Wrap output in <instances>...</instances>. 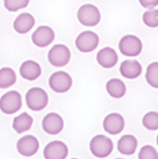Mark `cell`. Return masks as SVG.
Returning a JSON list of instances; mask_svg holds the SVG:
<instances>
[{
	"label": "cell",
	"mask_w": 158,
	"mask_h": 159,
	"mask_svg": "<svg viewBox=\"0 0 158 159\" xmlns=\"http://www.w3.org/2000/svg\"><path fill=\"white\" fill-rule=\"evenodd\" d=\"M114 149L113 141L105 135H95L90 141V152L97 158H106Z\"/></svg>",
	"instance_id": "cell-1"
},
{
	"label": "cell",
	"mask_w": 158,
	"mask_h": 159,
	"mask_svg": "<svg viewBox=\"0 0 158 159\" xmlns=\"http://www.w3.org/2000/svg\"><path fill=\"white\" fill-rule=\"evenodd\" d=\"M77 19L79 23L84 26L93 27V26H97L101 21V13L94 4L86 3L78 9Z\"/></svg>",
	"instance_id": "cell-2"
},
{
	"label": "cell",
	"mask_w": 158,
	"mask_h": 159,
	"mask_svg": "<svg viewBox=\"0 0 158 159\" xmlns=\"http://www.w3.org/2000/svg\"><path fill=\"white\" fill-rule=\"evenodd\" d=\"M25 100L28 108L34 111H42L48 105L49 102V98L47 92L43 89L38 88V87L29 89L27 91V93H26Z\"/></svg>",
	"instance_id": "cell-3"
},
{
	"label": "cell",
	"mask_w": 158,
	"mask_h": 159,
	"mask_svg": "<svg viewBox=\"0 0 158 159\" xmlns=\"http://www.w3.org/2000/svg\"><path fill=\"white\" fill-rule=\"evenodd\" d=\"M22 107V96L15 90L9 91L0 98V111L6 115H13Z\"/></svg>",
	"instance_id": "cell-4"
},
{
	"label": "cell",
	"mask_w": 158,
	"mask_h": 159,
	"mask_svg": "<svg viewBox=\"0 0 158 159\" xmlns=\"http://www.w3.org/2000/svg\"><path fill=\"white\" fill-rule=\"evenodd\" d=\"M119 50L126 57H138L142 52L143 44L139 37L134 35H126L119 41Z\"/></svg>",
	"instance_id": "cell-5"
},
{
	"label": "cell",
	"mask_w": 158,
	"mask_h": 159,
	"mask_svg": "<svg viewBox=\"0 0 158 159\" xmlns=\"http://www.w3.org/2000/svg\"><path fill=\"white\" fill-rule=\"evenodd\" d=\"M49 63L55 67H63L70 61V51L65 44H55L48 53Z\"/></svg>",
	"instance_id": "cell-6"
},
{
	"label": "cell",
	"mask_w": 158,
	"mask_h": 159,
	"mask_svg": "<svg viewBox=\"0 0 158 159\" xmlns=\"http://www.w3.org/2000/svg\"><path fill=\"white\" fill-rule=\"evenodd\" d=\"M49 86L54 92L65 93L72 88L73 79L66 71H55L49 78Z\"/></svg>",
	"instance_id": "cell-7"
},
{
	"label": "cell",
	"mask_w": 158,
	"mask_h": 159,
	"mask_svg": "<svg viewBox=\"0 0 158 159\" xmlns=\"http://www.w3.org/2000/svg\"><path fill=\"white\" fill-rule=\"evenodd\" d=\"M100 38L94 32L86 30L78 35V37L75 40V46L82 53L92 52L99 46Z\"/></svg>",
	"instance_id": "cell-8"
},
{
	"label": "cell",
	"mask_w": 158,
	"mask_h": 159,
	"mask_svg": "<svg viewBox=\"0 0 158 159\" xmlns=\"http://www.w3.org/2000/svg\"><path fill=\"white\" fill-rule=\"evenodd\" d=\"M16 149L24 157H32L38 152L39 141L34 135H25L17 141Z\"/></svg>",
	"instance_id": "cell-9"
},
{
	"label": "cell",
	"mask_w": 158,
	"mask_h": 159,
	"mask_svg": "<svg viewBox=\"0 0 158 159\" xmlns=\"http://www.w3.org/2000/svg\"><path fill=\"white\" fill-rule=\"evenodd\" d=\"M68 155V147L64 142L52 141L43 149L44 159H65Z\"/></svg>",
	"instance_id": "cell-10"
},
{
	"label": "cell",
	"mask_w": 158,
	"mask_h": 159,
	"mask_svg": "<svg viewBox=\"0 0 158 159\" xmlns=\"http://www.w3.org/2000/svg\"><path fill=\"white\" fill-rule=\"evenodd\" d=\"M54 32L49 26H39L34 34L32 35V41L35 46L39 48H44V47L50 46L54 40Z\"/></svg>",
	"instance_id": "cell-11"
},
{
	"label": "cell",
	"mask_w": 158,
	"mask_h": 159,
	"mask_svg": "<svg viewBox=\"0 0 158 159\" xmlns=\"http://www.w3.org/2000/svg\"><path fill=\"white\" fill-rule=\"evenodd\" d=\"M64 128V120L59 114L49 113L42 119V129L51 135L59 134Z\"/></svg>",
	"instance_id": "cell-12"
},
{
	"label": "cell",
	"mask_w": 158,
	"mask_h": 159,
	"mask_svg": "<svg viewBox=\"0 0 158 159\" xmlns=\"http://www.w3.org/2000/svg\"><path fill=\"white\" fill-rule=\"evenodd\" d=\"M103 128L107 133L116 135L120 133L124 128V117L118 113L108 114L103 120Z\"/></svg>",
	"instance_id": "cell-13"
},
{
	"label": "cell",
	"mask_w": 158,
	"mask_h": 159,
	"mask_svg": "<svg viewBox=\"0 0 158 159\" xmlns=\"http://www.w3.org/2000/svg\"><path fill=\"white\" fill-rule=\"evenodd\" d=\"M20 75L22 78L28 81L36 80L41 75V66L33 60H27L24 63H22L20 67Z\"/></svg>",
	"instance_id": "cell-14"
},
{
	"label": "cell",
	"mask_w": 158,
	"mask_h": 159,
	"mask_svg": "<svg viewBox=\"0 0 158 159\" xmlns=\"http://www.w3.org/2000/svg\"><path fill=\"white\" fill-rule=\"evenodd\" d=\"M97 61L104 68H112L118 62V55L114 49L106 47L97 52Z\"/></svg>",
	"instance_id": "cell-15"
},
{
	"label": "cell",
	"mask_w": 158,
	"mask_h": 159,
	"mask_svg": "<svg viewBox=\"0 0 158 159\" xmlns=\"http://www.w3.org/2000/svg\"><path fill=\"white\" fill-rule=\"evenodd\" d=\"M119 71L122 77L127 79H135L142 73V65L137 60H126L121 63Z\"/></svg>",
	"instance_id": "cell-16"
},
{
	"label": "cell",
	"mask_w": 158,
	"mask_h": 159,
	"mask_svg": "<svg viewBox=\"0 0 158 159\" xmlns=\"http://www.w3.org/2000/svg\"><path fill=\"white\" fill-rule=\"evenodd\" d=\"M35 26V17L30 13L24 12L21 13L16 19L14 20L13 23V28L16 33L21 34H27Z\"/></svg>",
	"instance_id": "cell-17"
},
{
	"label": "cell",
	"mask_w": 158,
	"mask_h": 159,
	"mask_svg": "<svg viewBox=\"0 0 158 159\" xmlns=\"http://www.w3.org/2000/svg\"><path fill=\"white\" fill-rule=\"evenodd\" d=\"M117 147H118L119 153L122 155H133L138 148V140L134 135L126 134L120 138Z\"/></svg>",
	"instance_id": "cell-18"
},
{
	"label": "cell",
	"mask_w": 158,
	"mask_h": 159,
	"mask_svg": "<svg viewBox=\"0 0 158 159\" xmlns=\"http://www.w3.org/2000/svg\"><path fill=\"white\" fill-rule=\"evenodd\" d=\"M34 119L33 117L27 113H22L21 115H17L16 117L13 119L12 127L15 132L17 133H23L26 132L32 128Z\"/></svg>",
	"instance_id": "cell-19"
},
{
	"label": "cell",
	"mask_w": 158,
	"mask_h": 159,
	"mask_svg": "<svg viewBox=\"0 0 158 159\" xmlns=\"http://www.w3.org/2000/svg\"><path fill=\"white\" fill-rule=\"evenodd\" d=\"M106 91L112 98H120L126 94V84L124 81H121L120 79L114 78V79H111L106 84Z\"/></svg>",
	"instance_id": "cell-20"
},
{
	"label": "cell",
	"mask_w": 158,
	"mask_h": 159,
	"mask_svg": "<svg viewBox=\"0 0 158 159\" xmlns=\"http://www.w3.org/2000/svg\"><path fill=\"white\" fill-rule=\"evenodd\" d=\"M16 82V74L10 67L0 69V89H8Z\"/></svg>",
	"instance_id": "cell-21"
},
{
	"label": "cell",
	"mask_w": 158,
	"mask_h": 159,
	"mask_svg": "<svg viewBox=\"0 0 158 159\" xmlns=\"http://www.w3.org/2000/svg\"><path fill=\"white\" fill-rule=\"evenodd\" d=\"M145 79L151 87L158 89V62H153L147 66Z\"/></svg>",
	"instance_id": "cell-22"
},
{
	"label": "cell",
	"mask_w": 158,
	"mask_h": 159,
	"mask_svg": "<svg viewBox=\"0 0 158 159\" xmlns=\"http://www.w3.org/2000/svg\"><path fill=\"white\" fill-rule=\"evenodd\" d=\"M142 124L147 130L156 131L158 130V113L156 111H148L145 114L142 119Z\"/></svg>",
	"instance_id": "cell-23"
},
{
	"label": "cell",
	"mask_w": 158,
	"mask_h": 159,
	"mask_svg": "<svg viewBox=\"0 0 158 159\" xmlns=\"http://www.w3.org/2000/svg\"><path fill=\"white\" fill-rule=\"evenodd\" d=\"M142 20L147 27H158V10L157 9H151V10L145 11L143 16H142Z\"/></svg>",
	"instance_id": "cell-24"
},
{
	"label": "cell",
	"mask_w": 158,
	"mask_h": 159,
	"mask_svg": "<svg viewBox=\"0 0 158 159\" xmlns=\"http://www.w3.org/2000/svg\"><path fill=\"white\" fill-rule=\"evenodd\" d=\"M29 3V0H3L4 8L10 12H16L25 9Z\"/></svg>",
	"instance_id": "cell-25"
},
{
	"label": "cell",
	"mask_w": 158,
	"mask_h": 159,
	"mask_svg": "<svg viewBox=\"0 0 158 159\" xmlns=\"http://www.w3.org/2000/svg\"><path fill=\"white\" fill-rule=\"evenodd\" d=\"M139 159H158V153L152 145H145L139 152Z\"/></svg>",
	"instance_id": "cell-26"
},
{
	"label": "cell",
	"mask_w": 158,
	"mask_h": 159,
	"mask_svg": "<svg viewBox=\"0 0 158 159\" xmlns=\"http://www.w3.org/2000/svg\"><path fill=\"white\" fill-rule=\"evenodd\" d=\"M139 2L143 8L147 9V10L154 9L158 6V0H139Z\"/></svg>",
	"instance_id": "cell-27"
},
{
	"label": "cell",
	"mask_w": 158,
	"mask_h": 159,
	"mask_svg": "<svg viewBox=\"0 0 158 159\" xmlns=\"http://www.w3.org/2000/svg\"><path fill=\"white\" fill-rule=\"evenodd\" d=\"M157 145H158V135H157Z\"/></svg>",
	"instance_id": "cell-28"
},
{
	"label": "cell",
	"mask_w": 158,
	"mask_h": 159,
	"mask_svg": "<svg viewBox=\"0 0 158 159\" xmlns=\"http://www.w3.org/2000/svg\"><path fill=\"white\" fill-rule=\"evenodd\" d=\"M72 159H78V158H72Z\"/></svg>",
	"instance_id": "cell-29"
},
{
	"label": "cell",
	"mask_w": 158,
	"mask_h": 159,
	"mask_svg": "<svg viewBox=\"0 0 158 159\" xmlns=\"http://www.w3.org/2000/svg\"><path fill=\"white\" fill-rule=\"evenodd\" d=\"M116 159H122V158H116Z\"/></svg>",
	"instance_id": "cell-30"
}]
</instances>
